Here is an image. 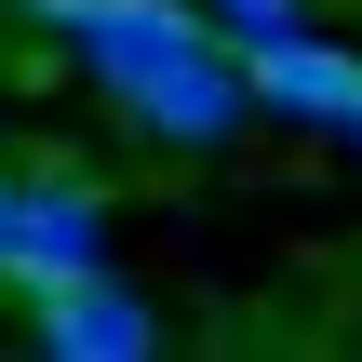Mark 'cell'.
Listing matches in <instances>:
<instances>
[{"instance_id": "cell-1", "label": "cell", "mask_w": 362, "mask_h": 362, "mask_svg": "<svg viewBox=\"0 0 362 362\" xmlns=\"http://www.w3.org/2000/svg\"><path fill=\"white\" fill-rule=\"evenodd\" d=\"M27 27H54L81 54V81L148 134V148H228L255 121V81H242V40L202 13V0H13Z\"/></svg>"}, {"instance_id": "cell-2", "label": "cell", "mask_w": 362, "mask_h": 362, "mask_svg": "<svg viewBox=\"0 0 362 362\" xmlns=\"http://www.w3.org/2000/svg\"><path fill=\"white\" fill-rule=\"evenodd\" d=\"M81 269H107V175H81V161H13V255H0V296L27 309V296L81 282Z\"/></svg>"}, {"instance_id": "cell-3", "label": "cell", "mask_w": 362, "mask_h": 362, "mask_svg": "<svg viewBox=\"0 0 362 362\" xmlns=\"http://www.w3.org/2000/svg\"><path fill=\"white\" fill-rule=\"evenodd\" d=\"M27 349H54V362H148V349H161V309H148L134 282L81 269V282L27 296Z\"/></svg>"}, {"instance_id": "cell-4", "label": "cell", "mask_w": 362, "mask_h": 362, "mask_svg": "<svg viewBox=\"0 0 362 362\" xmlns=\"http://www.w3.org/2000/svg\"><path fill=\"white\" fill-rule=\"evenodd\" d=\"M242 81H255V107H269V121H349L362 54L309 40V27H282V40H255V54H242Z\"/></svg>"}, {"instance_id": "cell-5", "label": "cell", "mask_w": 362, "mask_h": 362, "mask_svg": "<svg viewBox=\"0 0 362 362\" xmlns=\"http://www.w3.org/2000/svg\"><path fill=\"white\" fill-rule=\"evenodd\" d=\"M202 13H215L242 54H255V40H282V27H309V0H202Z\"/></svg>"}, {"instance_id": "cell-6", "label": "cell", "mask_w": 362, "mask_h": 362, "mask_svg": "<svg viewBox=\"0 0 362 362\" xmlns=\"http://www.w3.org/2000/svg\"><path fill=\"white\" fill-rule=\"evenodd\" d=\"M0 255H13V161H0Z\"/></svg>"}, {"instance_id": "cell-7", "label": "cell", "mask_w": 362, "mask_h": 362, "mask_svg": "<svg viewBox=\"0 0 362 362\" xmlns=\"http://www.w3.org/2000/svg\"><path fill=\"white\" fill-rule=\"evenodd\" d=\"M336 134H349V148H362V94H349V121H336Z\"/></svg>"}, {"instance_id": "cell-8", "label": "cell", "mask_w": 362, "mask_h": 362, "mask_svg": "<svg viewBox=\"0 0 362 362\" xmlns=\"http://www.w3.org/2000/svg\"><path fill=\"white\" fill-rule=\"evenodd\" d=\"M0 121H13V81H0Z\"/></svg>"}, {"instance_id": "cell-9", "label": "cell", "mask_w": 362, "mask_h": 362, "mask_svg": "<svg viewBox=\"0 0 362 362\" xmlns=\"http://www.w3.org/2000/svg\"><path fill=\"white\" fill-rule=\"evenodd\" d=\"M0 13H13V0H0Z\"/></svg>"}]
</instances>
